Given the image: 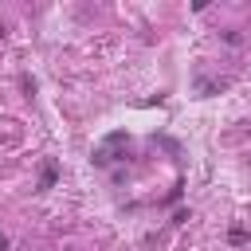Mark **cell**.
Instances as JSON below:
<instances>
[{
    "label": "cell",
    "mask_w": 251,
    "mask_h": 251,
    "mask_svg": "<svg viewBox=\"0 0 251 251\" xmlns=\"http://www.w3.org/2000/svg\"><path fill=\"white\" fill-rule=\"evenodd\" d=\"M55 176H59V165H55V161H47V165H43V173H39V192H47V188L55 184Z\"/></svg>",
    "instance_id": "cell-1"
}]
</instances>
